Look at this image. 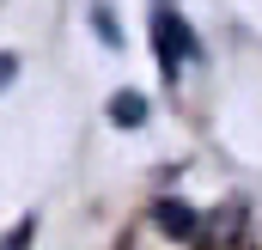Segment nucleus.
Wrapping results in <instances>:
<instances>
[{"label":"nucleus","mask_w":262,"mask_h":250,"mask_svg":"<svg viewBox=\"0 0 262 250\" xmlns=\"http://www.w3.org/2000/svg\"><path fill=\"white\" fill-rule=\"evenodd\" d=\"M152 55H159L165 73H177L189 55H201L195 31H189V25H183V12H177V6H165V0L152 6Z\"/></svg>","instance_id":"obj_1"},{"label":"nucleus","mask_w":262,"mask_h":250,"mask_svg":"<svg viewBox=\"0 0 262 250\" xmlns=\"http://www.w3.org/2000/svg\"><path fill=\"white\" fill-rule=\"evenodd\" d=\"M152 220H159V226H165L171 238H189V232L201 226V220L189 214V207H183V201H152Z\"/></svg>","instance_id":"obj_2"},{"label":"nucleus","mask_w":262,"mask_h":250,"mask_svg":"<svg viewBox=\"0 0 262 250\" xmlns=\"http://www.w3.org/2000/svg\"><path fill=\"white\" fill-rule=\"evenodd\" d=\"M110 122L116 128H140L146 122V98H140V92H116V98H110Z\"/></svg>","instance_id":"obj_3"},{"label":"nucleus","mask_w":262,"mask_h":250,"mask_svg":"<svg viewBox=\"0 0 262 250\" xmlns=\"http://www.w3.org/2000/svg\"><path fill=\"white\" fill-rule=\"evenodd\" d=\"M92 31H98L104 43H122V25H116V12H110V6H98V12H92Z\"/></svg>","instance_id":"obj_4"},{"label":"nucleus","mask_w":262,"mask_h":250,"mask_svg":"<svg viewBox=\"0 0 262 250\" xmlns=\"http://www.w3.org/2000/svg\"><path fill=\"white\" fill-rule=\"evenodd\" d=\"M12 79H18V55H6V49H0V92H6Z\"/></svg>","instance_id":"obj_5"}]
</instances>
